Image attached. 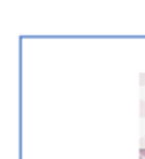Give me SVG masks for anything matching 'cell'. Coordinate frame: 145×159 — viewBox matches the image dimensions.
Returning <instances> with one entry per match:
<instances>
[{
    "instance_id": "cell-1",
    "label": "cell",
    "mask_w": 145,
    "mask_h": 159,
    "mask_svg": "<svg viewBox=\"0 0 145 159\" xmlns=\"http://www.w3.org/2000/svg\"><path fill=\"white\" fill-rule=\"evenodd\" d=\"M140 156L145 157V147H140Z\"/></svg>"
}]
</instances>
